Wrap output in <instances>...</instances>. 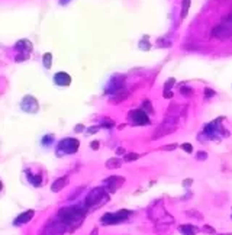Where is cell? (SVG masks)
Here are the masks:
<instances>
[{
    "label": "cell",
    "mask_w": 232,
    "mask_h": 235,
    "mask_svg": "<svg viewBox=\"0 0 232 235\" xmlns=\"http://www.w3.org/2000/svg\"><path fill=\"white\" fill-rule=\"evenodd\" d=\"M181 150H183V151H186V153H193V147H192V144H183V145H181Z\"/></svg>",
    "instance_id": "cell-18"
},
{
    "label": "cell",
    "mask_w": 232,
    "mask_h": 235,
    "mask_svg": "<svg viewBox=\"0 0 232 235\" xmlns=\"http://www.w3.org/2000/svg\"><path fill=\"white\" fill-rule=\"evenodd\" d=\"M97 232H99V231H97V228H93V231L90 232V235H97Z\"/></svg>",
    "instance_id": "cell-27"
},
{
    "label": "cell",
    "mask_w": 232,
    "mask_h": 235,
    "mask_svg": "<svg viewBox=\"0 0 232 235\" xmlns=\"http://www.w3.org/2000/svg\"><path fill=\"white\" fill-rule=\"evenodd\" d=\"M108 199H109V196L106 193L105 187H96V189H93V190L89 193V196L86 197L84 206H87V208H99V206H102L103 203H106Z\"/></svg>",
    "instance_id": "cell-2"
},
{
    "label": "cell",
    "mask_w": 232,
    "mask_h": 235,
    "mask_svg": "<svg viewBox=\"0 0 232 235\" xmlns=\"http://www.w3.org/2000/svg\"><path fill=\"white\" fill-rule=\"evenodd\" d=\"M34 215H35V210H32V209H28V210H25L23 213H20L16 219H15V225H22V224H28L32 218H34Z\"/></svg>",
    "instance_id": "cell-9"
},
{
    "label": "cell",
    "mask_w": 232,
    "mask_h": 235,
    "mask_svg": "<svg viewBox=\"0 0 232 235\" xmlns=\"http://www.w3.org/2000/svg\"><path fill=\"white\" fill-rule=\"evenodd\" d=\"M78 147H80V142L76 138H64L58 147H57V154L58 153H63V154H74L77 153Z\"/></svg>",
    "instance_id": "cell-4"
},
{
    "label": "cell",
    "mask_w": 232,
    "mask_h": 235,
    "mask_svg": "<svg viewBox=\"0 0 232 235\" xmlns=\"http://www.w3.org/2000/svg\"><path fill=\"white\" fill-rule=\"evenodd\" d=\"M65 229H68V227L58 221V222H49L45 225L44 231H42V235H63L65 232Z\"/></svg>",
    "instance_id": "cell-5"
},
{
    "label": "cell",
    "mask_w": 232,
    "mask_h": 235,
    "mask_svg": "<svg viewBox=\"0 0 232 235\" xmlns=\"http://www.w3.org/2000/svg\"><path fill=\"white\" fill-rule=\"evenodd\" d=\"M105 183L108 184L109 192H110V193H113V192L119 190V189L122 187V184L125 183V179H123V177H120V176H112V177H109Z\"/></svg>",
    "instance_id": "cell-7"
},
{
    "label": "cell",
    "mask_w": 232,
    "mask_h": 235,
    "mask_svg": "<svg viewBox=\"0 0 232 235\" xmlns=\"http://www.w3.org/2000/svg\"><path fill=\"white\" fill-rule=\"evenodd\" d=\"M90 148H93V150H99V141H93V142H90Z\"/></svg>",
    "instance_id": "cell-21"
},
{
    "label": "cell",
    "mask_w": 232,
    "mask_h": 235,
    "mask_svg": "<svg viewBox=\"0 0 232 235\" xmlns=\"http://www.w3.org/2000/svg\"><path fill=\"white\" fill-rule=\"evenodd\" d=\"M117 167H120V161L117 160V158H109L108 161H106V168H109V170H113V168H117Z\"/></svg>",
    "instance_id": "cell-13"
},
{
    "label": "cell",
    "mask_w": 232,
    "mask_h": 235,
    "mask_svg": "<svg viewBox=\"0 0 232 235\" xmlns=\"http://www.w3.org/2000/svg\"><path fill=\"white\" fill-rule=\"evenodd\" d=\"M83 129H84V126H83V125H77V126H76V129H74V131H76V132H81V131H83Z\"/></svg>",
    "instance_id": "cell-26"
},
{
    "label": "cell",
    "mask_w": 232,
    "mask_h": 235,
    "mask_svg": "<svg viewBox=\"0 0 232 235\" xmlns=\"http://www.w3.org/2000/svg\"><path fill=\"white\" fill-rule=\"evenodd\" d=\"M131 213H132L131 210L122 209V210H119V212H116V213H105L100 221H102L103 225H115V224H120V222H123L125 219H128Z\"/></svg>",
    "instance_id": "cell-3"
},
{
    "label": "cell",
    "mask_w": 232,
    "mask_h": 235,
    "mask_svg": "<svg viewBox=\"0 0 232 235\" xmlns=\"http://www.w3.org/2000/svg\"><path fill=\"white\" fill-rule=\"evenodd\" d=\"M65 184H67V176H63V177H60V179H57L54 183H52V192H60L61 189H64L65 187Z\"/></svg>",
    "instance_id": "cell-12"
},
{
    "label": "cell",
    "mask_w": 232,
    "mask_h": 235,
    "mask_svg": "<svg viewBox=\"0 0 232 235\" xmlns=\"http://www.w3.org/2000/svg\"><path fill=\"white\" fill-rule=\"evenodd\" d=\"M196 158H197V160H200V161H203V160H206V158H207V154H206L205 151H199V153L196 154Z\"/></svg>",
    "instance_id": "cell-19"
},
{
    "label": "cell",
    "mask_w": 232,
    "mask_h": 235,
    "mask_svg": "<svg viewBox=\"0 0 232 235\" xmlns=\"http://www.w3.org/2000/svg\"><path fill=\"white\" fill-rule=\"evenodd\" d=\"M202 231H203L205 234H209V235H215V234H216L215 228H213V227H210V225H203Z\"/></svg>",
    "instance_id": "cell-14"
},
{
    "label": "cell",
    "mask_w": 232,
    "mask_h": 235,
    "mask_svg": "<svg viewBox=\"0 0 232 235\" xmlns=\"http://www.w3.org/2000/svg\"><path fill=\"white\" fill-rule=\"evenodd\" d=\"M139 158V155L136 154V153H128L126 155H125V161H135V160H138Z\"/></svg>",
    "instance_id": "cell-15"
},
{
    "label": "cell",
    "mask_w": 232,
    "mask_h": 235,
    "mask_svg": "<svg viewBox=\"0 0 232 235\" xmlns=\"http://www.w3.org/2000/svg\"><path fill=\"white\" fill-rule=\"evenodd\" d=\"M103 125H105V126H113V122L105 117V119H103Z\"/></svg>",
    "instance_id": "cell-22"
},
{
    "label": "cell",
    "mask_w": 232,
    "mask_h": 235,
    "mask_svg": "<svg viewBox=\"0 0 232 235\" xmlns=\"http://www.w3.org/2000/svg\"><path fill=\"white\" fill-rule=\"evenodd\" d=\"M181 93H183L184 96H190V94H192L193 91H192V90H190L189 87H181Z\"/></svg>",
    "instance_id": "cell-20"
},
{
    "label": "cell",
    "mask_w": 232,
    "mask_h": 235,
    "mask_svg": "<svg viewBox=\"0 0 232 235\" xmlns=\"http://www.w3.org/2000/svg\"><path fill=\"white\" fill-rule=\"evenodd\" d=\"M192 182H193L192 179H187V180H184V182H183V186H184V187H189V186L192 184Z\"/></svg>",
    "instance_id": "cell-23"
},
{
    "label": "cell",
    "mask_w": 232,
    "mask_h": 235,
    "mask_svg": "<svg viewBox=\"0 0 232 235\" xmlns=\"http://www.w3.org/2000/svg\"><path fill=\"white\" fill-rule=\"evenodd\" d=\"M86 209H87V206H70V208H63V209H60V212H58V215H57V218H58V221H61V222H64L67 227L68 225H71V224H83L81 221H83V218H84V215H86Z\"/></svg>",
    "instance_id": "cell-1"
},
{
    "label": "cell",
    "mask_w": 232,
    "mask_h": 235,
    "mask_svg": "<svg viewBox=\"0 0 232 235\" xmlns=\"http://www.w3.org/2000/svg\"><path fill=\"white\" fill-rule=\"evenodd\" d=\"M179 231L183 235H196L199 232V228H196L193 225L187 224V225H180V227H179Z\"/></svg>",
    "instance_id": "cell-11"
},
{
    "label": "cell",
    "mask_w": 232,
    "mask_h": 235,
    "mask_svg": "<svg viewBox=\"0 0 232 235\" xmlns=\"http://www.w3.org/2000/svg\"><path fill=\"white\" fill-rule=\"evenodd\" d=\"M216 235H232V234H229V232H225V234H216Z\"/></svg>",
    "instance_id": "cell-29"
},
{
    "label": "cell",
    "mask_w": 232,
    "mask_h": 235,
    "mask_svg": "<svg viewBox=\"0 0 232 235\" xmlns=\"http://www.w3.org/2000/svg\"><path fill=\"white\" fill-rule=\"evenodd\" d=\"M54 83L57 86H70L71 84V77L67 73H57L54 76Z\"/></svg>",
    "instance_id": "cell-10"
},
{
    "label": "cell",
    "mask_w": 232,
    "mask_h": 235,
    "mask_svg": "<svg viewBox=\"0 0 232 235\" xmlns=\"http://www.w3.org/2000/svg\"><path fill=\"white\" fill-rule=\"evenodd\" d=\"M96 131H97V128H90V131H89V132H90V134H93V132H96Z\"/></svg>",
    "instance_id": "cell-28"
},
{
    "label": "cell",
    "mask_w": 232,
    "mask_h": 235,
    "mask_svg": "<svg viewBox=\"0 0 232 235\" xmlns=\"http://www.w3.org/2000/svg\"><path fill=\"white\" fill-rule=\"evenodd\" d=\"M129 117H131V120H132L134 125H147V123L150 122L148 115H147L144 110H141V109H134V110H131V112H129Z\"/></svg>",
    "instance_id": "cell-6"
},
{
    "label": "cell",
    "mask_w": 232,
    "mask_h": 235,
    "mask_svg": "<svg viewBox=\"0 0 232 235\" xmlns=\"http://www.w3.org/2000/svg\"><path fill=\"white\" fill-rule=\"evenodd\" d=\"M22 109L25 112H29V113H34L38 110V102L35 97L32 96H26L23 100H22Z\"/></svg>",
    "instance_id": "cell-8"
},
{
    "label": "cell",
    "mask_w": 232,
    "mask_h": 235,
    "mask_svg": "<svg viewBox=\"0 0 232 235\" xmlns=\"http://www.w3.org/2000/svg\"><path fill=\"white\" fill-rule=\"evenodd\" d=\"M177 148V144H168V145H164L161 150L162 151H173V150H176Z\"/></svg>",
    "instance_id": "cell-17"
},
{
    "label": "cell",
    "mask_w": 232,
    "mask_h": 235,
    "mask_svg": "<svg viewBox=\"0 0 232 235\" xmlns=\"http://www.w3.org/2000/svg\"><path fill=\"white\" fill-rule=\"evenodd\" d=\"M44 65H45L46 68H51V54H49V52H46V54L44 55Z\"/></svg>",
    "instance_id": "cell-16"
},
{
    "label": "cell",
    "mask_w": 232,
    "mask_h": 235,
    "mask_svg": "<svg viewBox=\"0 0 232 235\" xmlns=\"http://www.w3.org/2000/svg\"><path fill=\"white\" fill-rule=\"evenodd\" d=\"M215 93H213V90H209V89H206V96H209V97H212Z\"/></svg>",
    "instance_id": "cell-25"
},
{
    "label": "cell",
    "mask_w": 232,
    "mask_h": 235,
    "mask_svg": "<svg viewBox=\"0 0 232 235\" xmlns=\"http://www.w3.org/2000/svg\"><path fill=\"white\" fill-rule=\"evenodd\" d=\"M116 153H117L119 155H123L126 151H125V148H122V147H120V148H117V150H116Z\"/></svg>",
    "instance_id": "cell-24"
}]
</instances>
